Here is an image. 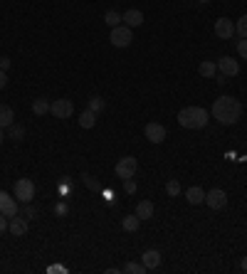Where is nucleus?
Segmentation results:
<instances>
[{
  "instance_id": "obj_1",
  "label": "nucleus",
  "mask_w": 247,
  "mask_h": 274,
  "mask_svg": "<svg viewBox=\"0 0 247 274\" xmlns=\"http://www.w3.org/2000/svg\"><path fill=\"white\" fill-rule=\"evenodd\" d=\"M213 119L222 126H235L242 119V104L235 96H220L213 104Z\"/></svg>"
},
{
  "instance_id": "obj_2",
  "label": "nucleus",
  "mask_w": 247,
  "mask_h": 274,
  "mask_svg": "<svg viewBox=\"0 0 247 274\" xmlns=\"http://www.w3.org/2000/svg\"><path fill=\"white\" fill-rule=\"evenodd\" d=\"M210 121V116H208V111L203 109V106H185L181 109V114H178V123L183 126V128H205Z\"/></svg>"
},
{
  "instance_id": "obj_3",
  "label": "nucleus",
  "mask_w": 247,
  "mask_h": 274,
  "mask_svg": "<svg viewBox=\"0 0 247 274\" xmlns=\"http://www.w3.org/2000/svg\"><path fill=\"white\" fill-rule=\"evenodd\" d=\"M13 193H15V198L20 203H30L32 198H35V183L30 178H20V181H15V185H13Z\"/></svg>"
},
{
  "instance_id": "obj_4",
  "label": "nucleus",
  "mask_w": 247,
  "mask_h": 274,
  "mask_svg": "<svg viewBox=\"0 0 247 274\" xmlns=\"http://www.w3.org/2000/svg\"><path fill=\"white\" fill-rule=\"evenodd\" d=\"M109 40H111V45H114V47H129V45H131V40H134L131 28H129V25H116V28H111Z\"/></svg>"
},
{
  "instance_id": "obj_5",
  "label": "nucleus",
  "mask_w": 247,
  "mask_h": 274,
  "mask_svg": "<svg viewBox=\"0 0 247 274\" xmlns=\"http://www.w3.org/2000/svg\"><path fill=\"white\" fill-rule=\"evenodd\" d=\"M50 114H52L55 119H69V116L74 114V104H72L69 99H55V101L50 104Z\"/></svg>"
},
{
  "instance_id": "obj_6",
  "label": "nucleus",
  "mask_w": 247,
  "mask_h": 274,
  "mask_svg": "<svg viewBox=\"0 0 247 274\" xmlns=\"http://www.w3.org/2000/svg\"><path fill=\"white\" fill-rule=\"evenodd\" d=\"M136 168H139V163H136V158L134 156H124L121 161L116 163V178H134V173H136Z\"/></svg>"
},
{
  "instance_id": "obj_7",
  "label": "nucleus",
  "mask_w": 247,
  "mask_h": 274,
  "mask_svg": "<svg viewBox=\"0 0 247 274\" xmlns=\"http://www.w3.org/2000/svg\"><path fill=\"white\" fill-rule=\"evenodd\" d=\"M205 203H208L210 210H222V208L227 205V193L220 190V188H215V190L205 193Z\"/></svg>"
},
{
  "instance_id": "obj_8",
  "label": "nucleus",
  "mask_w": 247,
  "mask_h": 274,
  "mask_svg": "<svg viewBox=\"0 0 247 274\" xmlns=\"http://www.w3.org/2000/svg\"><path fill=\"white\" fill-rule=\"evenodd\" d=\"M217 72L222 77H237L240 74V62L232 60V57H222V60H217Z\"/></svg>"
},
{
  "instance_id": "obj_9",
  "label": "nucleus",
  "mask_w": 247,
  "mask_h": 274,
  "mask_svg": "<svg viewBox=\"0 0 247 274\" xmlns=\"http://www.w3.org/2000/svg\"><path fill=\"white\" fill-rule=\"evenodd\" d=\"M144 133H146V139H149L151 144H163V139H166V126L151 121V123H146Z\"/></svg>"
},
{
  "instance_id": "obj_10",
  "label": "nucleus",
  "mask_w": 247,
  "mask_h": 274,
  "mask_svg": "<svg viewBox=\"0 0 247 274\" xmlns=\"http://www.w3.org/2000/svg\"><path fill=\"white\" fill-rule=\"evenodd\" d=\"M215 35L220 40H230L235 35V23L227 20V18H217L215 20Z\"/></svg>"
},
{
  "instance_id": "obj_11",
  "label": "nucleus",
  "mask_w": 247,
  "mask_h": 274,
  "mask_svg": "<svg viewBox=\"0 0 247 274\" xmlns=\"http://www.w3.org/2000/svg\"><path fill=\"white\" fill-rule=\"evenodd\" d=\"M0 213L5 215V217H15L18 215V203L13 198H8L3 190H0Z\"/></svg>"
},
{
  "instance_id": "obj_12",
  "label": "nucleus",
  "mask_w": 247,
  "mask_h": 274,
  "mask_svg": "<svg viewBox=\"0 0 247 274\" xmlns=\"http://www.w3.org/2000/svg\"><path fill=\"white\" fill-rule=\"evenodd\" d=\"M124 25H129V28H139V25H144V13L136 10V8L126 10V13H124Z\"/></svg>"
},
{
  "instance_id": "obj_13",
  "label": "nucleus",
  "mask_w": 247,
  "mask_h": 274,
  "mask_svg": "<svg viewBox=\"0 0 247 274\" xmlns=\"http://www.w3.org/2000/svg\"><path fill=\"white\" fill-rule=\"evenodd\" d=\"M8 232L15 235V237H23V235L28 232V222H25L23 217H13V220L8 222Z\"/></svg>"
},
{
  "instance_id": "obj_14",
  "label": "nucleus",
  "mask_w": 247,
  "mask_h": 274,
  "mask_svg": "<svg viewBox=\"0 0 247 274\" xmlns=\"http://www.w3.org/2000/svg\"><path fill=\"white\" fill-rule=\"evenodd\" d=\"M141 262H144L146 269H156V267L161 264V252H158V249H146L144 257H141Z\"/></svg>"
},
{
  "instance_id": "obj_15",
  "label": "nucleus",
  "mask_w": 247,
  "mask_h": 274,
  "mask_svg": "<svg viewBox=\"0 0 247 274\" xmlns=\"http://www.w3.org/2000/svg\"><path fill=\"white\" fill-rule=\"evenodd\" d=\"M185 200H188L190 205H200V203L205 200V193H203V188H198V185L188 188V190H185Z\"/></svg>"
},
{
  "instance_id": "obj_16",
  "label": "nucleus",
  "mask_w": 247,
  "mask_h": 274,
  "mask_svg": "<svg viewBox=\"0 0 247 274\" xmlns=\"http://www.w3.org/2000/svg\"><path fill=\"white\" fill-rule=\"evenodd\" d=\"M136 217H139V220L154 217V203H151V200H141V203L136 205Z\"/></svg>"
},
{
  "instance_id": "obj_17",
  "label": "nucleus",
  "mask_w": 247,
  "mask_h": 274,
  "mask_svg": "<svg viewBox=\"0 0 247 274\" xmlns=\"http://www.w3.org/2000/svg\"><path fill=\"white\" fill-rule=\"evenodd\" d=\"M13 119H15L13 109L5 106V104H0V128H10V126H13Z\"/></svg>"
},
{
  "instance_id": "obj_18",
  "label": "nucleus",
  "mask_w": 247,
  "mask_h": 274,
  "mask_svg": "<svg viewBox=\"0 0 247 274\" xmlns=\"http://www.w3.org/2000/svg\"><path fill=\"white\" fill-rule=\"evenodd\" d=\"M32 114H35V116L50 114V101H47V99H35V101H32Z\"/></svg>"
},
{
  "instance_id": "obj_19",
  "label": "nucleus",
  "mask_w": 247,
  "mask_h": 274,
  "mask_svg": "<svg viewBox=\"0 0 247 274\" xmlns=\"http://www.w3.org/2000/svg\"><path fill=\"white\" fill-rule=\"evenodd\" d=\"M94 123H96V111H92V109L82 111V116H79V126H82V128H94Z\"/></svg>"
},
{
  "instance_id": "obj_20",
  "label": "nucleus",
  "mask_w": 247,
  "mask_h": 274,
  "mask_svg": "<svg viewBox=\"0 0 247 274\" xmlns=\"http://www.w3.org/2000/svg\"><path fill=\"white\" fill-rule=\"evenodd\" d=\"M198 72H200L205 79H213L217 74V62H203V64L198 67Z\"/></svg>"
},
{
  "instance_id": "obj_21",
  "label": "nucleus",
  "mask_w": 247,
  "mask_h": 274,
  "mask_svg": "<svg viewBox=\"0 0 247 274\" xmlns=\"http://www.w3.org/2000/svg\"><path fill=\"white\" fill-rule=\"evenodd\" d=\"M104 23H106L109 28H116V25H121L124 23V15L121 13H116V10H109V13L104 15Z\"/></svg>"
},
{
  "instance_id": "obj_22",
  "label": "nucleus",
  "mask_w": 247,
  "mask_h": 274,
  "mask_svg": "<svg viewBox=\"0 0 247 274\" xmlns=\"http://www.w3.org/2000/svg\"><path fill=\"white\" fill-rule=\"evenodd\" d=\"M166 195L168 198H178L181 195V183L176 181V178H171V181L166 183Z\"/></svg>"
},
{
  "instance_id": "obj_23",
  "label": "nucleus",
  "mask_w": 247,
  "mask_h": 274,
  "mask_svg": "<svg viewBox=\"0 0 247 274\" xmlns=\"http://www.w3.org/2000/svg\"><path fill=\"white\" fill-rule=\"evenodd\" d=\"M139 225H141V220H139L136 215L124 217V230H126V232H136V230H139Z\"/></svg>"
},
{
  "instance_id": "obj_24",
  "label": "nucleus",
  "mask_w": 247,
  "mask_h": 274,
  "mask_svg": "<svg viewBox=\"0 0 247 274\" xmlns=\"http://www.w3.org/2000/svg\"><path fill=\"white\" fill-rule=\"evenodd\" d=\"M124 272H126V274H144V272H146V267H144V262H141V264L129 262V264H124Z\"/></svg>"
},
{
  "instance_id": "obj_25",
  "label": "nucleus",
  "mask_w": 247,
  "mask_h": 274,
  "mask_svg": "<svg viewBox=\"0 0 247 274\" xmlns=\"http://www.w3.org/2000/svg\"><path fill=\"white\" fill-rule=\"evenodd\" d=\"M235 32H237L240 37H245V40H247V15H242V18L235 23Z\"/></svg>"
},
{
  "instance_id": "obj_26",
  "label": "nucleus",
  "mask_w": 247,
  "mask_h": 274,
  "mask_svg": "<svg viewBox=\"0 0 247 274\" xmlns=\"http://www.w3.org/2000/svg\"><path fill=\"white\" fill-rule=\"evenodd\" d=\"M87 109H92V111H96V114H99V111H104V99H101V96H92Z\"/></svg>"
},
{
  "instance_id": "obj_27",
  "label": "nucleus",
  "mask_w": 247,
  "mask_h": 274,
  "mask_svg": "<svg viewBox=\"0 0 247 274\" xmlns=\"http://www.w3.org/2000/svg\"><path fill=\"white\" fill-rule=\"evenodd\" d=\"M23 136H25V128H23V126H15V123H13V126H10V139H13V141H20Z\"/></svg>"
},
{
  "instance_id": "obj_28",
  "label": "nucleus",
  "mask_w": 247,
  "mask_h": 274,
  "mask_svg": "<svg viewBox=\"0 0 247 274\" xmlns=\"http://www.w3.org/2000/svg\"><path fill=\"white\" fill-rule=\"evenodd\" d=\"M237 52H240L242 60H247V40L245 37H240V42H237Z\"/></svg>"
},
{
  "instance_id": "obj_29",
  "label": "nucleus",
  "mask_w": 247,
  "mask_h": 274,
  "mask_svg": "<svg viewBox=\"0 0 247 274\" xmlns=\"http://www.w3.org/2000/svg\"><path fill=\"white\" fill-rule=\"evenodd\" d=\"M124 190H126V193H134V190H136V183H134V178H124Z\"/></svg>"
},
{
  "instance_id": "obj_30",
  "label": "nucleus",
  "mask_w": 247,
  "mask_h": 274,
  "mask_svg": "<svg viewBox=\"0 0 247 274\" xmlns=\"http://www.w3.org/2000/svg\"><path fill=\"white\" fill-rule=\"evenodd\" d=\"M84 183H87V185H89V188H92V190H99V183L94 181L92 176H84Z\"/></svg>"
},
{
  "instance_id": "obj_31",
  "label": "nucleus",
  "mask_w": 247,
  "mask_h": 274,
  "mask_svg": "<svg viewBox=\"0 0 247 274\" xmlns=\"http://www.w3.org/2000/svg\"><path fill=\"white\" fill-rule=\"evenodd\" d=\"M5 230H8V220H5V215L0 213V235H5Z\"/></svg>"
},
{
  "instance_id": "obj_32",
  "label": "nucleus",
  "mask_w": 247,
  "mask_h": 274,
  "mask_svg": "<svg viewBox=\"0 0 247 274\" xmlns=\"http://www.w3.org/2000/svg\"><path fill=\"white\" fill-rule=\"evenodd\" d=\"M8 67H10V60H8V57H0V69L8 72Z\"/></svg>"
},
{
  "instance_id": "obj_33",
  "label": "nucleus",
  "mask_w": 247,
  "mask_h": 274,
  "mask_svg": "<svg viewBox=\"0 0 247 274\" xmlns=\"http://www.w3.org/2000/svg\"><path fill=\"white\" fill-rule=\"evenodd\" d=\"M8 87V77H5V72L0 69V89H5Z\"/></svg>"
},
{
  "instance_id": "obj_34",
  "label": "nucleus",
  "mask_w": 247,
  "mask_h": 274,
  "mask_svg": "<svg viewBox=\"0 0 247 274\" xmlns=\"http://www.w3.org/2000/svg\"><path fill=\"white\" fill-rule=\"evenodd\" d=\"M242 272H247V257L242 259Z\"/></svg>"
},
{
  "instance_id": "obj_35",
  "label": "nucleus",
  "mask_w": 247,
  "mask_h": 274,
  "mask_svg": "<svg viewBox=\"0 0 247 274\" xmlns=\"http://www.w3.org/2000/svg\"><path fill=\"white\" fill-rule=\"evenodd\" d=\"M3 139H5V133H3V128H0V144H3Z\"/></svg>"
},
{
  "instance_id": "obj_36",
  "label": "nucleus",
  "mask_w": 247,
  "mask_h": 274,
  "mask_svg": "<svg viewBox=\"0 0 247 274\" xmlns=\"http://www.w3.org/2000/svg\"><path fill=\"white\" fill-rule=\"evenodd\" d=\"M200 3H210V0H200Z\"/></svg>"
}]
</instances>
